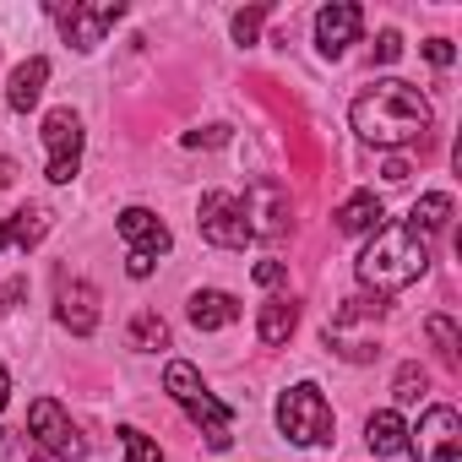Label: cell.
Returning a JSON list of instances; mask_svg holds the SVG:
<instances>
[{"instance_id":"cell-17","label":"cell","mask_w":462,"mask_h":462,"mask_svg":"<svg viewBox=\"0 0 462 462\" xmlns=\"http://www.w3.org/2000/svg\"><path fill=\"white\" fill-rule=\"evenodd\" d=\"M44 82H50V60H44V55H33V60H23V66L12 71V88H6V104L28 115V109H33V104L44 98Z\"/></svg>"},{"instance_id":"cell-12","label":"cell","mask_w":462,"mask_h":462,"mask_svg":"<svg viewBox=\"0 0 462 462\" xmlns=\"http://www.w3.org/2000/svg\"><path fill=\"white\" fill-rule=\"evenodd\" d=\"M55 316H60V327H66V332L93 337V332H98V289H93V283H82V278H60Z\"/></svg>"},{"instance_id":"cell-20","label":"cell","mask_w":462,"mask_h":462,"mask_svg":"<svg viewBox=\"0 0 462 462\" xmlns=\"http://www.w3.org/2000/svg\"><path fill=\"white\" fill-rule=\"evenodd\" d=\"M451 212H457V207H451V196H446V190H430V196H419V201H413V212H408L402 223L413 228V235H435V228H446V223H451Z\"/></svg>"},{"instance_id":"cell-22","label":"cell","mask_w":462,"mask_h":462,"mask_svg":"<svg viewBox=\"0 0 462 462\" xmlns=\"http://www.w3.org/2000/svg\"><path fill=\"white\" fill-rule=\"evenodd\" d=\"M424 332H430V343H435L440 365H451V370H457V365H462V354H457V348H462L457 321H451V316H430V321H424Z\"/></svg>"},{"instance_id":"cell-14","label":"cell","mask_w":462,"mask_h":462,"mask_svg":"<svg viewBox=\"0 0 462 462\" xmlns=\"http://www.w3.org/2000/svg\"><path fill=\"white\" fill-rule=\"evenodd\" d=\"M190 327L196 332H223V327H235L240 321V300L235 294H223V289H196L190 305H185Z\"/></svg>"},{"instance_id":"cell-9","label":"cell","mask_w":462,"mask_h":462,"mask_svg":"<svg viewBox=\"0 0 462 462\" xmlns=\"http://www.w3.org/2000/svg\"><path fill=\"white\" fill-rule=\"evenodd\" d=\"M44 147H50V180L71 185L82 169V115L77 109H50L44 115Z\"/></svg>"},{"instance_id":"cell-7","label":"cell","mask_w":462,"mask_h":462,"mask_svg":"<svg viewBox=\"0 0 462 462\" xmlns=\"http://www.w3.org/2000/svg\"><path fill=\"white\" fill-rule=\"evenodd\" d=\"M28 435H33L50 457H60V462H82V457H88L82 430L71 424V413H66L55 397H39V402L28 408Z\"/></svg>"},{"instance_id":"cell-27","label":"cell","mask_w":462,"mask_h":462,"mask_svg":"<svg viewBox=\"0 0 462 462\" xmlns=\"http://www.w3.org/2000/svg\"><path fill=\"white\" fill-rule=\"evenodd\" d=\"M424 60H430V66H440V71H446V66H451V60H457V50H451V39H430V44H424Z\"/></svg>"},{"instance_id":"cell-29","label":"cell","mask_w":462,"mask_h":462,"mask_svg":"<svg viewBox=\"0 0 462 462\" xmlns=\"http://www.w3.org/2000/svg\"><path fill=\"white\" fill-rule=\"evenodd\" d=\"M256 283L262 289H278L283 283V262H256Z\"/></svg>"},{"instance_id":"cell-6","label":"cell","mask_w":462,"mask_h":462,"mask_svg":"<svg viewBox=\"0 0 462 462\" xmlns=\"http://www.w3.org/2000/svg\"><path fill=\"white\" fill-rule=\"evenodd\" d=\"M196 223H201V240L217 245V251H245V245H251L245 207H240L235 190H207L201 207H196Z\"/></svg>"},{"instance_id":"cell-11","label":"cell","mask_w":462,"mask_h":462,"mask_svg":"<svg viewBox=\"0 0 462 462\" xmlns=\"http://www.w3.org/2000/svg\"><path fill=\"white\" fill-rule=\"evenodd\" d=\"M359 28H365V12L354 6V0H332V6H321V17H316V50L327 60H337L359 39Z\"/></svg>"},{"instance_id":"cell-33","label":"cell","mask_w":462,"mask_h":462,"mask_svg":"<svg viewBox=\"0 0 462 462\" xmlns=\"http://www.w3.org/2000/svg\"><path fill=\"white\" fill-rule=\"evenodd\" d=\"M6 397H12V375H6V365H0V408H6Z\"/></svg>"},{"instance_id":"cell-3","label":"cell","mask_w":462,"mask_h":462,"mask_svg":"<svg viewBox=\"0 0 462 462\" xmlns=\"http://www.w3.org/2000/svg\"><path fill=\"white\" fill-rule=\"evenodd\" d=\"M163 392L190 413V424L207 435V446L212 451H228L235 446V413H228L207 386H201V375H196V365H185V359H169V370H163Z\"/></svg>"},{"instance_id":"cell-10","label":"cell","mask_w":462,"mask_h":462,"mask_svg":"<svg viewBox=\"0 0 462 462\" xmlns=\"http://www.w3.org/2000/svg\"><path fill=\"white\" fill-rule=\"evenodd\" d=\"M55 17H60L66 44L88 55V50H98L104 33L125 17V6H120V0H88V6H55Z\"/></svg>"},{"instance_id":"cell-31","label":"cell","mask_w":462,"mask_h":462,"mask_svg":"<svg viewBox=\"0 0 462 462\" xmlns=\"http://www.w3.org/2000/svg\"><path fill=\"white\" fill-rule=\"evenodd\" d=\"M386 180H392V185H402V180H408V163H402V158H392V163H386Z\"/></svg>"},{"instance_id":"cell-16","label":"cell","mask_w":462,"mask_h":462,"mask_svg":"<svg viewBox=\"0 0 462 462\" xmlns=\"http://www.w3.org/2000/svg\"><path fill=\"white\" fill-rule=\"evenodd\" d=\"M381 223H386V207H381L375 190H359V196H348L337 207V228H343V235H375Z\"/></svg>"},{"instance_id":"cell-25","label":"cell","mask_w":462,"mask_h":462,"mask_svg":"<svg viewBox=\"0 0 462 462\" xmlns=\"http://www.w3.org/2000/svg\"><path fill=\"white\" fill-rule=\"evenodd\" d=\"M6 457H12V462H44V457H39V440H33L28 430H12V435H6Z\"/></svg>"},{"instance_id":"cell-13","label":"cell","mask_w":462,"mask_h":462,"mask_svg":"<svg viewBox=\"0 0 462 462\" xmlns=\"http://www.w3.org/2000/svg\"><path fill=\"white\" fill-rule=\"evenodd\" d=\"M120 240L131 245V251H142V256H163L169 251V223L158 217V212H147V207H125L120 212Z\"/></svg>"},{"instance_id":"cell-24","label":"cell","mask_w":462,"mask_h":462,"mask_svg":"<svg viewBox=\"0 0 462 462\" xmlns=\"http://www.w3.org/2000/svg\"><path fill=\"white\" fill-rule=\"evenodd\" d=\"M120 446H125V462H163L158 440H152V435H142L136 424H125V430H120Z\"/></svg>"},{"instance_id":"cell-8","label":"cell","mask_w":462,"mask_h":462,"mask_svg":"<svg viewBox=\"0 0 462 462\" xmlns=\"http://www.w3.org/2000/svg\"><path fill=\"white\" fill-rule=\"evenodd\" d=\"M240 207H245V228H251V240H278V235H289V212H294V201H289V185H278V180H251V190L240 196Z\"/></svg>"},{"instance_id":"cell-4","label":"cell","mask_w":462,"mask_h":462,"mask_svg":"<svg viewBox=\"0 0 462 462\" xmlns=\"http://www.w3.org/2000/svg\"><path fill=\"white\" fill-rule=\"evenodd\" d=\"M278 430L289 435V446H327L332 440V408H327L316 381H300L278 397Z\"/></svg>"},{"instance_id":"cell-26","label":"cell","mask_w":462,"mask_h":462,"mask_svg":"<svg viewBox=\"0 0 462 462\" xmlns=\"http://www.w3.org/2000/svg\"><path fill=\"white\" fill-rule=\"evenodd\" d=\"M262 23H267V12H262V6H251V12H240V17H235V39H240V44H256V33H262Z\"/></svg>"},{"instance_id":"cell-28","label":"cell","mask_w":462,"mask_h":462,"mask_svg":"<svg viewBox=\"0 0 462 462\" xmlns=\"http://www.w3.org/2000/svg\"><path fill=\"white\" fill-rule=\"evenodd\" d=\"M397 55H402V39H397V33H381V39H375V60H381V66H392Z\"/></svg>"},{"instance_id":"cell-15","label":"cell","mask_w":462,"mask_h":462,"mask_svg":"<svg viewBox=\"0 0 462 462\" xmlns=\"http://www.w3.org/2000/svg\"><path fill=\"white\" fill-rule=\"evenodd\" d=\"M44 235H50V207H23V212H12V217H0V245L28 251V245H39Z\"/></svg>"},{"instance_id":"cell-1","label":"cell","mask_w":462,"mask_h":462,"mask_svg":"<svg viewBox=\"0 0 462 462\" xmlns=\"http://www.w3.org/2000/svg\"><path fill=\"white\" fill-rule=\"evenodd\" d=\"M348 120H354L359 142H370V147H408L435 125V109L413 82L386 77V82H375V88H365L354 98Z\"/></svg>"},{"instance_id":"cell-23","label":"cell","mask_w":462,"mask_h":462,"mask_svg":"<svg viewBox=\"0 0 462 462\" xmlns=\"http://www.w3.org/2000/svg\"><path fill=\"white\" fill-rule=\"evenodd\" d=\"M424 392H430V375H424V370H419V365L408 359V365H402V370L392 375V397H397V408H413V402H419Z\"/></svg>"},{"instance_id":"cell-2","label":"cell","mask_w":462,"mask_h":462,"mask_svg":"<svg viewBox=\"0 0 462 462\" xmlns=\"http://www.w3.org/2000/svg\"><path fill=\"white\" fill-rule=\"evenodd\" d=\"M424 273H430V245H424V235H413L408 223H381L375 240L359 256V283L375 289L381 300L408 289V283H419Z\"/></svg>"},{"instance_id":"cell-19","label":"cell","mask_w":462,"mask_h":462,"mask_svg":"<svg viewBox=\"0 0 462 462\" xmlns=\"http://www.w3.org/2000/svg\"><path fill=\"white\" fill-rule=\"evenodd\" d=\"M365 446H370L375 457H397V451L408 446V424H402V413H397V408L370 413V424H365Z\"/></svg>"},{"instance_id":"cell-21","label":"cell","mask_w":462,"mask_h":462,"mask_svg":"<svg viewBox=\"0 0 462 462\" xmlns=\"http://www.w3.org/2000/svg\"><path fill=\"white\" fill-rule=\"evenodd\" d=\"M131 348H142V354H158V348H169V327H163V316H152V310H136V316H131Z\"/></svg>"},{"instance_id":"cell-32","label":"cell","mask_w":462,"mask_h":462,"mask_svg":"<svg viewBox=\"0 0 462 462\" xmlns=\"http://www.w3.org/2000/svg\"><path fill=\"white\" fill-rule=\"evenodd\" d=\"M17 300H23V278H12V283H6V310H17Z\"/></svg>"},{"instance_id":"cell-5","label":"cell","mask_w":462,"mask_h":462,"mask_svg":"<svg viewBox=\"0 0 462 462\" xmlns=\"http://www.w3.org/2000/svg\"><path fill=\"white\" fill-rule=\"evenodd\" d=\"M413 462H457L462 457V419L451 402H435L419 413V424L408 430V446H402Z\"/></svg>"},{"instance_id":"cell-30","label":"cell","mask_w":462,"mask_h":462,"mask_svg":"<svg viewBox=\"0 0 462 462\" xmlns=\"http://www.w3.org/2000/svg\"><path fill=\"white\" fill-rule=\"evenodd\" d=\"M152 267H158V262H152V256H142V251H131V262H125V273H131V278H152Z\"/></svg>"},{"instance_id":"cell-18","label":"cell","mask_w":462,"mask_h":462,"mask_svg":"<svg viewBox=\"0 0 462 462\" xmlns=\"http://www.w3.org/2000/svg\"><path fill=\"white\" fill-rule=\"evenodd\" d=\"M294 327H300V305H294V300H283V294H278V300H267V305H262V316H256V332H262V343H267V348H283V343L294 337Z\"/></svg>"}]
</instances>
